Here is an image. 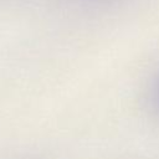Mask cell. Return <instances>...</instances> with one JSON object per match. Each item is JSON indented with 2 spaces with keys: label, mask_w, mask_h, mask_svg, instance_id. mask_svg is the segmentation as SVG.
<instances>
[{
  "label": "cell",
  "mask_w": 159,
  "mask_h": 159,
  "mask_svg": "<svg viewBox=\"0 0 159 159\" xmlns=\"http://www.w3.org/2000/svg\"><path fill=\"white\" fill-rule=\"evenodd\" d=\"M154 102H155V106L159 108V77L154 86Z\"/></svg>",
  "instance_id": "cell-1"
}]
</instances>
